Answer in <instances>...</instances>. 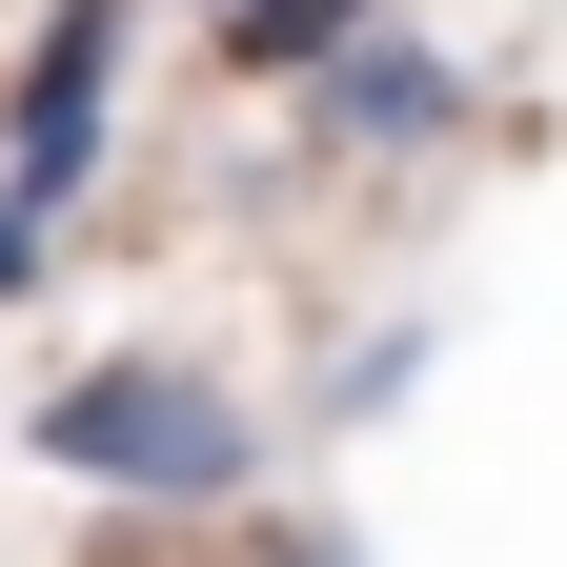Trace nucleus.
<instances>
[{
  "label": "nucleus",
  "mask_w": 567,
  "mask_h": 567,
  "mask_svg": "<svg viewBox=\"0 0 567 567\" xmlns=\"http://www.w3.org/2000/svg\"><path fill=\"white\" fill-rule=\"evenodd\" d=\"M41 466L82 486V507H244V486H264V425H244L224 365L122 344V365H61L41 385Z\"/></svg>",
  "instance_id": "nucleus-1"
},
{
  "label": "nucleus",
  "mask_w": 567,
  "mask_h": 567,
  "mask_svg": "<svg viewBox=\"0 0 567 567\" xmlns=\"http://www.w3.org/2000/svg\"><path fill=\"white\" fill-rule=\"evenodd\" d=\"M122 41H142V0H61L41 21L21 102H0V224H61V203L122 163Z\"/></svg>",
  "instance_id": "nucleus-2"
},
{
  "label": "nucleus",
  "mask_w": 567,
  "mask_h": 567,
  "mask_svg": "<svg viewBox=\"0 0 567 567\" xmlns=\"http://www.w3.org/2000/svg\"><path fill=\"white\" fill-rule=\"evenodd\" d=\"M305 142H324V163H405V142H466V61H446V41H405V21H365V41L305 82Z\"/></svg>",
  "instance_id": "nucleus-3"
},
{
  "label": "nucleus",
  "mask_w": 567,
  "mask_h": 567,
  "mask_svg": "<svg viewBox=\"0 0 567 567\" xmlns=\"http://www.w3.org/2000/svg\"><path fill=\"white\" fill-rule=\"evenodd\" d=\"M365 21H385V0H224V61H264V82H324Z\"/></svg>",
  "instance_id": "nucleus-4"
},
{
  "label": "nucleus",
  "mask_w": 567,
  "mask_h": 567,
  "mask_svg": "<svg viewBox=\"0 0 567 567\" xmlns=\"http://www.w3.org/2000/svg\"><path fill=\"white\" fill-rule=\"evenodd\" d=\"M405 385H425V324H385V344H365V365H344V385H324V405H344V425H385V405H405Z\"/></svg>",
  "instance_id": "nucleus-5"
},
{
  "label": "nucleus",
  "mask_w": 567,
  "mask_h": 567,
  "mask_svg": "<svg viewBox=\"0 0 567 567\" xmlns=\"http://www.w3.org/2000/svg\"><path fill=\"white\" fill-rule=\"evenodd\" d=\"M0 305H41V224H0Z\"/></svg>",
  "instance_id": "nucleus-6"
},
{
  "label": "nucleus",
  "mask_w": 567,
  "mask_h": 567,
  "mask_svg": "<svg viewBox=\"0 0 567 567\" xmlns=\"http://www.w3.org/2000/svg\"><path fill=\"white\" fill-rule=\"evenodd\" d=\"M284 567H365V547H344V527H305V547H284Z\"/></svg>",
  "instance_id": "nucleus-7"
}]
</instances>
